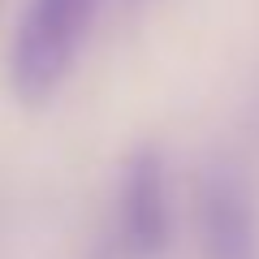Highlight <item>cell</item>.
<instances>
[{
	"label": "cell",
	"mask_w": 259,
	"mask_h": 259,
	"mask_svg": "<svg viewBox=\"0 0 259 259\" xmlns=\"http://www.w3.org/2000/svg\"><path fill=\"white\" fill-rule=\"evenodd\" d=\"M104 0H26L9 48V87L26 108L56 100Z\"/></svg>",
	"instance_id": "6da1fadb"
},
{
	"label": "cell",
	"mask_w": 259,
	"mask_h": 259,
	"mask_svg": "<svg viewBox=\"0 0 259 259\" xmlns=\"http://www.w3.org/2000/svg\"><path fill=\"white\" fill-rule=\"evenodd\" d=\"M117 242L130 259H164L173 246V199H168V164L156 143H139L121 164L117 190Z\"/></svg>",
	"instance_id": "7a4b0ae2"
},
{
	"label": "cell",
	"mask_w": 259,
	"mask_h": 259,
	"mask_svg": "<svg viewBox=\"0 0 259 259\" xmlns=\"http://www.w3.org/2000/svg\"><path fill=\"white\" fill-rule=\"evenodd\" d=\"M194 229L203 259H259L255 194L229 160L203 164L194 182Z\"/></svg>",
	"instance_id": "3957f363"
},
{
	"label": "cell",
	"mask_w": 259,
	"mask_h": 259,
	"mask_svg": "<svg viewBox=\"0 0 259 259\" xmlns=\"http://www.w3.org/2000/svg\"><path fill=\"white\" fill-rule=\"evenodd\" d=\"M87 259H130V255H125V246L117 242V233H104V238L91 246V255H87Z\"/></svg>",
	"instance_id": "277c9868"
},
{
	"label": "cell",
	"mask_w": 259,
	"mask_h": 259,
	"mask_svg": "<svg viewBox=\"0 0 259 259\" xmlns=\"http://www.w3.org/2000/svg\"><path fill=\"white\" fill-rule=\"evenodd\" d=\"M250 130H255V139H259V87H255V100H250Z\"/></svg>",
	"instance_id": "5b68a950"
}]
</instances>
